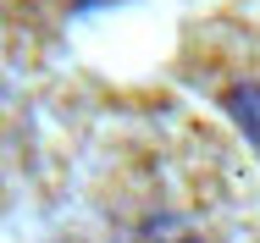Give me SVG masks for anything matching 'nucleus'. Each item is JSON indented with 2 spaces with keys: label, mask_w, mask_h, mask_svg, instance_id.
<instances>
[{
  "label": "nucleus",
  "mask_w": 260,
  "mask_h": 243,
  "mask_svg": "<svg viewBox=\"0 0 260 243\" xmlns=\"http://www.w3.org/2000/svg\"><path fill=\"white\" fill-rule=\"evenodd\" d=\"M227 111L249 133V144H260V83H233L227 89Z\"/></svg>",
  "instance_id": "obj_1"
}]
</instances>
